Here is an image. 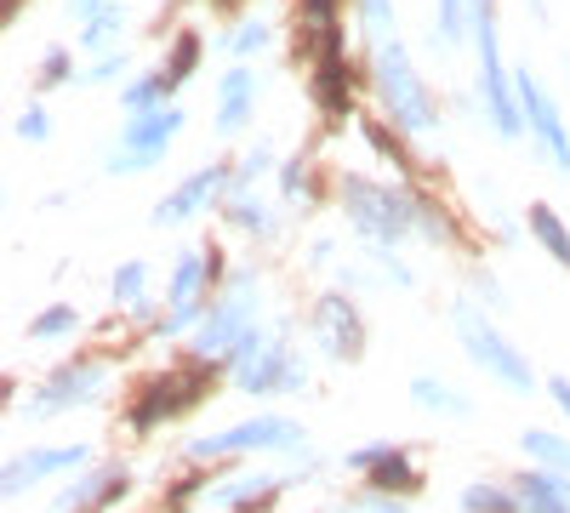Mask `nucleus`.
<instances>
[{
	"label": "nucleus",
	"mask_w": 570,
	"mask_h": 513,
	"mask_svg": "<svg viewBox=\"0 0 570 513\" xmlns=\"http://www.w3.org/2000/svg\"><path fill=\"white\" fill-rule=\"evenodd\" d=\"M371 80H376V98H383L389 120H394L405 137H428V131L440 126L434 98H428V86H422V75H416V63H411V52H405L400 34H389V40L371 46Z\"/></svg>",
	"instance_id": "f257e3e1"
},
{
	"label": "nucleus",
	"mask_w": 570,
	"mask_h": 513,
	"mask_svg": "<svg viewBox=\"0 0 570 513\" xmlns=\"http://www.w3.org/2000/svg\"><path fill=\"white\" fill-rule=\"evenodd\" d=\"M223 359H228L234 388H246V394H292V388H303V383H308L303 359H297L292 348H285L279 337H268L263 325H246L240 343H234Z\"/></svg>",
	"instance_id": "f03ea898"
},
{
	"label": "nucleus",
	"mask_w": 570,
	"mask_h": 513,
	"mask_svg": "<svg viewBox=\"0 0 570 513\" xmlns=\"http://www.w3.org/2000/svg\"><path fill=\"white\" fill-rule=\"evenodd\" d=\"M303 18L314 34V98L331 120H343L354 109V69L343 58V23H337V0H303Z\"/></svg>",
	"instance_id": "7ed1b4c3"
},
{
	"label": "nucleus",
	"mask_w": 570,
	"mask_h": 513,
	"mask_svg": "<svg viewBox=\"0 0 570 513\" xmlns=\"http://www.w3.org/2000/svg\"><path fill=\"white\" fill-rule=\"evenodd\" d=\"M451 325H456V337H462V348H468V359L485 371V377H497L508 394H531L537 388V371H531V359L519 354L497 325L473 308V303H456L451 308Z\"/></svg>",
	"instance_id": "20e7f679"
},
{
	"label": "nucleus",
	"mask_w": 570,
	"mask_h": 513,
	"mask_svg": "<svg viewBox=\"0 0 570 513\" xmlns=\"http://www.w3.org/2000/svg\"><path fill=\"white\" fill-rule=\"evenodd\" d=\"M343 206H348V223L360 228L376 251L400 246L411 228H416L411 195H394L389 182H371V177H343Z\"/></svg>",
	"instance_id": "39448f33"
},
{
	"label": "nucleus",
	"mask_w": 570,
	"mask_h": 513,
	"mask_svg": "<svg viewBox=\"0 0 570 513\" xmlns=\"http://www.w3.org/2000/svg\"><path fill=\"white\" fill-rule=\"evenodd\" d=\"M468 29L473 46H480V98L485 115L502 137H519V98H513V80L502 75V52H497V0H468Z\"/></svg>",
	"instance_id": "423d86ee"
},
{
	"label": "nucleus",
	"mask_w": 570,
	"mask_h": 513,
	"mask_svg": "<svg viewBox=\"0 0 570 513\" xmlns=\"http://www.w3.org/2000/svg\"><path fill=\"white\" fill-rule=\"evenodd\" d=\"M177 131H183V109H177V103L142 109V115H126V126H120V137H115V149H109V171L131 177V171L160 166Z\"/></svg>",
	"instance_id": "0eeeda50"
},
{
	"label": "nucleus",
	"mask_w": 570,
	"mask_h": 513,
	"mask_svg": "<svg viewBox=\"0 0 570 513\" xmlns=\"http://www.w3.org/2000/svg\"><path fill=\"white\" fill-rule=\"evenodd\" d=\"M246 325H257V274H234V286L212 303V314L195 332V359H217L240 343Z\"/></svg>",
	"instance_id": "6e6552de"
},
{
	"label": "nucleus",
	"mask_w": 570,
	"mask_h": 513,
	"mask_svg": "<svg viewBox=\"0 0 570 513\" xmlns=\"http://www.w3.org/2000/svg\"><path fill=\"white\" fill-rule=\"evenodd\" d=\"M303 445V428L285 423V416H252V423H234L212 440H195L188 456L195 462H212V456H240V451H297Z\"/></svg>",
	"instance_id": "1a4fd4ad"
},
{
	"label": "nucleus",
	"mask_w": 570,
	"mask_h": 513,
	"mask_svg": "<svg viewBox=\"0 0 570 513\" xmlns=\"http://www.w3.org/2000/svg\"><path fill=\"white\" fill-rule=\"evenodd\" d=\"M513 98H519V120L531 126V137L542 144V155L553 160V171H570V131H564L553 98L542 91V80H537L531 69H519V75H513Z\"/></svg>",
	"instance_id": "9d476101"
},
{
	"label": "nucleus",
	"mask_w": 570,
	"mask_h": 513,
	"mask_svg": "<svg viewBox=\"0 0 570 513\" xmlns=\"http://www.w3.org/2000/svg\"><path fill=\"white\" fill-rule=\"evenodd\" d=\"M206 371H166V377H155L149 388H142V399H137V411H131V428L137 434H149L155 423H171V416H183V411H195L200 399H206Z\"/></svg>",
	"instance_id": "9b49d317"
},
{
	"label": "nucleus",
	"mask_w": 570,
	"mask_h": 513,
	"mask_svg": "<svg viewBox=\"0 0 570 513\" xmlns=\"http://www.w3.org/2000/svg\"><path fill=\"white\" fill-rule=\"evenodd\" d=\"M212 257H217V251H183V257H177V268H171V314H166V325H160V337H177V332H188V325L200 319V308H206V279L217 274Z\"/></svg>",
	"instance_id": "f8f14e48"
},
{
	"label": "nucleus",
	"mask_w": 570,
	"mask_h": 513,
	"mask_svg": "<svg viewBox=\"0 0 570 513\" xmlns=\"http://www.w3.org/2000/svg\"><path fill=\"white\" fill-rule=\"evenodd\" d=\"M314 343L325 348V359H360L365 354V319H360L354 297L331 292L314 303Z\"/></svg>",
	"instance_id": "ddd939ff"
},
{
	"label": "nucleus",
	"mask_w": 570,
	"mask_h": 513,
	"mask_svg": "<svg viewBox=\"0 0 570 513\" xmlns=\"http://www.w3.org/2000/svg\"><path fill=\"white\" fill-rule=\"evenodd\" d=\"M104 377H109V371H104L98 359H80V365H63L58 377H52V383L40 388V399L29 405V423H46V416H63V411L86 405V399H98Z\"/></svg>",
	"instance_id": "4468645a"
},
{
	"label": "nucleus",
	"mask_w": 570,
	"mask_h": 513,
	"mask_svg": "<svg viewBox=\"0 0 570 513\" xmlns=\"http://www.w3.org/2000/svg\"><path fill=\"white\" fill-rule=\"evenodd\" d=\"M223 182H228V166H206V171H195L188 182H177V189L155 206V228H177V223H188V217H200V211L223 195Z\"/></svg>",
	"instance_id": "2eb2a0df"
},
{
	"label": "nucleus",
	"mask_w": 570,
	"mask_h": 513,
	"mask_svg": "<svg viewBox=\"0 0 570 513\" xmlns=\"http://www.w3.org/2000/svg\"><path fill=\"white\" fill-rule=\"evenodd\" d=\"M348 462L360 474H371V491H383V496H411L416 491V468H411V456L400 445H371V451H354Z\"/></svg>",
	"instance_id": "dca6fc26"
},
{
	"label": "nucleus",
	"mask_w": 570,
	"mask_h": 513,
	"mask_svg": "<svg viewBox=\"0 0 570 513\" xmlns=\"http://www.w3.org/2000/svg\"><path fill=\"white\" fill-rule=\"evenodd\" d=\"M86 462V445H58V451H29V456H18V462H7V496H18V491H29L35 480H52V474H69V468H80Z\"/></svg>",
	"instance_id": "f3484780"
},
{
	"label": "nucleus",
	"mask_w": 570,
	"mask_h": 513,
	"mask_svg": "<svg viewBox=\"0 0 570 513\" xmlns=\"http://www.w3.org/2000/svg\"><path fill=\"white\" fill-rule=\"evenodd\" d=\"M513 491H519V513H570V474L531 468L513 480Z\"/></svg>",
	"instance_id": "a211bd4d"
},
{
	"label": "nucleus",
	"mask_w": 570,
	"mask_h": 513,
	"mask_svg": "<svg viewBox=\"0 0 570 513\" xmlns=\"http://www.w3.org/2000/svg\"><path fill=\"white\" fill-rule=\"evenodd\" d=\"M252 103H257V75L252 69H228L223 86H217V131L234 137L252 120Z\"/></svg>",
	"instance_id": "6ab92c4d"
},
{
	"label": "nucleus",
	"mask_w": 570,
	"mask_h": 513,
	"mask_svg": "<svg viewBox=\"0 0 570 513\" xmlns=\"http://www.w3.org/2000/svg\"><path fill=\"white\" fill-rule=\"evenodd\" d=\"M120 491H126V474H120V468H104V474H91V480H75L69 491H58L52 513H80L86 502H109V496H120Z\"/></svg>",
	"instance_id": "aec40b11"
},
{
	"label": "nucleus",
	"mask_w": 570,
	"mask_h": 513,
	"mask_svg": "<svg viewBox=\"0 0 570 513\" xmlns=\"http://www.w3.org/2000/svg\"><path fill=\"white\" fill-rule=\"evenodd\" d=\"M525 223H531V235L548 246V257H553L559 268H570V228L559 223V211H553V206H531Z\"/></svg>",
	"instance_id": "412c9836"
},
{
	"label": "nucleus",
	"mask_w": 570,
	"mask_h": 513,
	"mask_svg": "<svg viewBox=\"0 0 570 513\" xmlns=\"http://www.w3.org/2000/svg\"><path fill=\"white\" fill-rule=\"evenodd\" d=\"M411 399H416L422 411H440V416H468V411H473L462 394H451V388L434 383V377H411Z\"/></svg>",
	"instance_id": "4be33fe9"
},
{
	"label": "nucleus",
	"mask_w": 570,
	"mask_h": 513,
	"mask_svg": "<svg viewBox=\"0 0 570 513\" xmlns=\"http://www.w3.org/2000/svg\"><path fill=\"white\" fill-rule=\"evenodd\" d=\"M462 507H468V513H519V491H502V485L473 480V485L462 491Z\"/></svg>",
	"instance_id": "5701e85b"
},
{
	"label": "nucleus",
	"mask_w": 570,
	"mask_h": 513,
	"mask_svg": "<svg viewBox=\"0 0 570 513\" xmlns=\"http://www.w3.org/2000/svg\"><path fill=\"white\" fill-rule=\"evenodd\" d=\"M525 451L542 462V468L570 474V440H559V434H548V428H531V434H525Z\"/></svg>",
	"instance_id": "b1692460"
},
{
	"label": "nucleus",
	"mask_w": 570,
	"mask_h": 513,
	"mask_svg": "<svg viewBox=\"0 0 570 513\" xmlns=\"http://www.w3.org/2000/svg\"><path fill=\"white\" fill-rule=\"evenodd\" d=\"M166 91H171V86H166V75H142V80H131V86L120 91V109H126V115L160 109V103H166Z\"/></svg>",
	"instance_id": "393cba45"
},
{
	"label": "nucleus",
	"mask_w": 570,
	"mask_h": 513,
	"mask_svg": "<svg viewBox=\"0 0 570 513\" xmlns=\"http://www.w3.org/2000/svg\"><path fill=\"white\" fill-rule=\"evenodd\" d=\"M195 63H200V34H177V46H171V58H166V86H183L188 75H195Z\"/></svg>",
	"instance_id": "a878e982"
},
{
	"label": "nucleus",
	"mask_w": 570,
	"mask_h": 513,
	"mask_svg": "<svg viewBox=\"0 0 570 513\" xmlns=\"http://www.w3.org/2000/svg\"><path fill=\"white\" fill-rule=\"evenodd\" d=\"M228 223H234V228H252V235H268V228H274L268 206H263V200H252L246 189H240V195L228 200Z\"/></svg>",
	"instance_id": "bb28decb"
},
{
	"label": "nucleus",
	"mask_w": 570,
	"mask_h": 513,
	"mask_svg": "<svg viewBox=\"0 0 570 513\" xmlns=\"http://www.w3.org/2000/svg\"><path fill=\"white\" fill-rule=\"evenodd\" d=\"M126 23V12L115 7V0H109V7L98 12V18H86V34H80V46H86V52H104V46L115 40V29Z\"/></svg>",
	"instance_id": "cd10ccee"
},
{
	"label": "nucleus",
	"mask_w": 570,
	"mask_h": 513,
	"mask_svg": "<svg viewBox=\"0 0 570 513\" xmlns=\"http://www.w3.org/2000/svg\"><path fill=\"white\" fill-rule=\"evenodd\" d=\"M252 496H274V480L257 474V480H228L223 491H212L217 507H240V502H252Z\"/></svg>",
	"instance_id": "c85d7f7f"
},
{
	"label": "nucleus",
	"mask_w": 570,
	"mask_h": 513,
	"mask_svg": "<svg viewBox=\"0 0 570 513\" xmlns=\"http://www.w3.org/2000/svg\"><path fill=\"white\" fill-rule=\"evenodd\" d=\"M360 23H365V40H389L394 34V0H360Z\"/></svg>",
	"instance_id": "c756f323"
},
{
	"label": "nucleus",
	"mask_w": 570,
	"mask_h": 513,
	"mask_svg": "<svg viewBox=\"0 0 570 513\" xmlns=\"http://www.w3.org/2000/svg\"><path fill=\"white\" fill-rule=\"evenodd\" d=\"M142 279H149V268H142V263H126V268L115 274V303H131V308H149V303H142Z\"/></svg>",
	"instance_id": "7c9ffc66"
},
{
	"label": "nucleus",
	"mask_w": 570,
	"mask_h": 513,
	"mask_svg": "<svg viewBox=\"0 0 570 513\" xmlns=\"http://www.w3.org/2000/svg\"><path fill=\"white\" fill-rule=\"evenodd\" d=\"M228 46H234V58H257L268 46V23H240V34H234Z\"/></svg>",
	"instance_id": "2f4dec72"
},
{
	"label": "nucleus",
	"mask_w": 570,
	"mask_h": 513,
	"mask_svg": "<svg viewBox=\"0 0 570 513\" xmlns=\"http://www.w3.org/2000/svg\"><path fill=\"white\" fill-rule=\"evenodd\" d=\"M69 325H75V308H46V314L29 325V337H63Z\"/></svg>",
	"instance_id": "473e14b6"
},
{
	"label": "nucleus",
	"mask_w": 570,
	"mask_h": 513,
	"mask_svg": "<svg viewBox=\"0 0 570 513\" xmlns=\"http://www.w3.org/2000/svg\"><path fill=\"white\" fill-rule=\"evenodd\" d=\"M69 75H75L69 52H63V46H52V52H46V63H40V86H63Z\"/></svg>",
	"instance_id": "72a5a7b5"
},
{
	"label": "nucleus",
	"mask_w": 570,
	"mask_h": 513,
	"mask_svg": "<svg viewBox=\"0 0 570 513\" xmlns=\"http://www.w3.org/2000/svg\"><path fill=\"white\" fill-rule=\"evenodd\" d=\"M279 189H285V200L308 195V160H285V171H279Z\"/></svg>",
	"instance_id": "f704fd0d"
},
{
	"label": "nucleus",
	"mask_w": 570,
	"mask_h": 513,
	"mask_svg": "<svg viewBox=\"0 0 570 513\" xmlns=\"http://www.w3.org/2000/svg\"><path fill=\"white\" fill-rule=\"evenodd\" d=\"M337 513H405V496H365V502H348V507H337Z\"/></svg>",
	"instance_id": "c9c22d12"
},
{
	"label": "nucleus",
	"mask_w": 570,
	"mask_h": 513,
	"mask_svg": "<svg viewBox=\"0 0 570 513\" xmlns=\"http://www.w3.org/2000/svg\"><path fill=\"white\" fill-rule=\"evenodd\" d=\"M18 137H29V144H46V137H52V126H46V109H23V115H18Z\"/></svg>",
	"instance_id": "e433bc0d"
},
{
	"label": "nucleus",
	"mask_w": 570,
	"mask_h": 513,
	"mask_svg": "<svg viewBox=\"0 0 570 513\" xmlns=\"http://www.w3.org/2000/svg\"><path fill=\"white\" fill-rule=\"evenodd\" d=\"M462 34V0H440V46Z\"/></svg>",
	"instance_id": "4c0bfd02"
},
{
	"label": "nucleus",
	"mask_w": 570,
	"mask_h": 513,
	"mask_svg": "<svg viewBox=\"0 0 570 513\" xmlns=\"http://www.w3.org/2000/svg\"><path fill=\"white\" fill-rule=\"evenodd\" d=\"M257 171H268V149H263V144H257V149H252V155L240 160V171H234V182H240V189H252V177H257Z\"/></svg>",
	"instance_id": "58836bf2"
},
{
	"label": "nucleus",
	"mask_w": 570,
	"mask_h": 513,
	"mask_svg": "<svg viewBox=\"0 0 570 513\" xmlns=\"http://www.w3.org/2000/svg\"><path fill=\"white\" fill-rule=\"evenodd\" d=\"M120 75H126V58L115 52V58H104L98 69H91V75H80V80H86V86H109V80H120Z\"/></svg>",
	"instance_id": "ea45409f"
},
{
	"label": "nucleus",
	"mask_w": 570,
	"mask_h": 513,
	"mask_svg": "<svg viewBox=\"0 0 570 513\" xmlns=\"http://www.w3.org/2000/svg\"><path fill=\"white\" fill-rule=\"evenodd\" d=\"M548 394H553V405L570 416V383H564V377H548Z\"/></svg>",
	"instance_id": "a19ab883"
},
{
	"label": "nucleus",
	"mask_w": 570,
	"mask_h": 513,
	"mask_svg": "<svg viewBox=\"0 0 570 513\" xmlns=\"http://www.w3.org/2000/svg\"><path fill=\"white\" fill-rule=\"evenodd\" d=\"M104 7H109V0H69V12H75V18H98Z\"/></svg>",
	"instance_id": "79ce46f5"
},
{
	"label": "nucleus",
	"mask_w": 570,
	"mask_h": 513,
	"mask_svg": "<svg viewBox=\"0 0 570 513\" xmlns=\"http://www.w3.org/2000/svg\"><path fill=\"white\" fill-rule=\"evenodd\" d=\"M223 7H228V0H223Z\"/></svg>",
	"instance_id": "37998d69"
}]
</instances>
